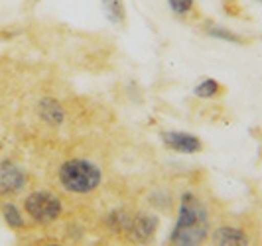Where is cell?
<instances>
[{"instance_id":"ba28073f","label":"cell","mask_w":262,"mask_h":246,"mask_svg":"<svg viewBox=\"0 0 262 246\" xmlns=\"http://www.w3.org/2000/svg\"><path fill=\"white\" fill-rule=\"evenodd\" d=\"M213 244L215 246H247L249 244V238H247V233L236 229V227H219L213 236H211Z\"/></svg>"},{"instance_id":"3957f363","label":"cell","mask_w":262,"mask_h":246,"mask_svg":"<svg viewBox=\"0 0 262 246\" xmlns=\"http://www.w3.org/2000/svg\"><path fill=\"white\" fill-rule=\"evenodd\" d=\"M24 213L36 225H50L57 220L63 213V203L57 197V193L48 189H36L24 197Z\"/></svg>"},{"instance_id":"7c38bea8","label":"cell","mask_w":262,"mask_h":246,"mask_svg":"<svg viewBox=\"0 0 262 246\" xmlns=\"http://www.w3.org/2000/svg\"><path fill=\"white\" fill-rule=\"evenodd\" d=\"M223 85L217 81V79L213 77H205L201 79L199 83L195 85V89H193V95H195L197 99H203V101H211V99H217V97H221L223 95Z\"/></svg>"},{"instance_id":"9c48e42d","label":"cell","mask_w":262,"mask_h":246,"mask_svg":"<svg viewBox=\"0 0 262 246\" xmlns=\"http://www.w3.org/2000/svg\"><path fill=\"white\" fill-rule=\"evenodd\" d=\"M205 34L209 36V38H215V39H221V41H227V43H235V46H243V43H247V39L243 38L241 34H236L235 30H231V28L227 26H221V24H215V22H205Z\"/></svg>"},{"instance_id":"52a82bcc","label":"cell","mask_w":262,"mask_h":246,"mask_svg":"<svg viewBox=\"0 0 262 246\" xmlns=\"http://www.w3.org/2000/svg\"><path fill=\"white\" fill-rule=\"evenodd\" d=\"M38 117L41 118L43 124H48L52 128H57L66 120V110H63L61 103L55 101L53 97H43L38 103Z\"/></svg>"},{"instance_id":"5b68a950","label":"cell","mask_w":262,"mask_h":246,"mask_svg":"<svg viewBox=\"0 0 262 246\" xmlns=\"http://www.w3.org/2000/svg\"><path fill=\"white\" fill-rule=\"evenodd\" d=\"M160 140L168 150L176 152V154L193 155L203 150V142L199 136L189 134V132H182V130H166L160 134Z\"/></svg>"},{"instance_id":"8992f818","label":"cell","mask_w":262,"mask_h":246,"mask_svg":"<svg viewBox=\"0 0 262 246\" xmlns=\"http://www.w3.org/2000/svg\"><path fill=\"white\" fill-rule=\"evenodd\" d=\"M156 229H158L156 217H152L148 213H136V215H130L124 234L130 240H134V242H146V240L152 238V234L156 233Z\"/></svg>"},{"instance_id":"4fadbf2b","label":"cell","mask_w":262,"mask_h":246,"mask_svg":"<svg viewBox=\"0 0 262 246\" xmlns=\"http://www.w3.org/2000/svg\"><path fill=\"white\" fill-rule=\"evenodd\" d=\"M166 2H168V8L171 10V14L180 16V18L189 16L195 8V0H166Z\"/></svg>"},{"instance_id":"30bf717a","label":"cell","mask_w":262,"mask_h":246,"mask_svg":"<svg viewBox=\"0 0 262 246\" xmlns=\"http://www.w3.org/2000/svg\"><path fill=\"white\" fill-rule=\"evenodd\" d=\"M0 213H2L4 222H6L10 229H14V231H20V229H24V227H26L24 213H22V209L18 207L14 201H2V205H0Z\"/></svg>"},{"instance_id":"6da1fadb","label":"cell","mask_w":262,"mask_h":246,"mask_svg":"<svg viewBox=\"0 0 262 246\" xmlns=\"http://www.w3.org/2000/svg\"><path fill=\"white\" fill-rule=\"evenodd\" d=\"M209 236V213L193 191L180 199L178 217L170 233V246H203Z\"/></svg>"},{"instance_id":"2e32d148","label":"cell","mask_w":262,"mask_h":246,"mask_svg":"<svg viewBox=\"0 0 262 246\" xmlns=\"http://www.w3.org/2000/svg\"><path fill=\"white\" fill-rule=\"evenodd\" d=\"M258 2H260V4H262V0H258Z\"/></svg>"},{"instance_id":"9a60e30c","label":"cell","mask_w":262,"mask_h":246,"mask_svg":"<svg viewBox=\"0 0 262 246\" xmlns=\"http://www.w3.org/2000/svg\"><path fill=\"white\" fill-rule=\"evenodd\" d=\"M32 2H39V0H32Z\"/></svg>"},{"instance_id":"5bb4252c","label":"cell","mask_w":262,"mask_h":246,"mask_svg":"<svg viewBox=\"0 0 262 246\" xmlns=\"http://www.w3.org/2000/svg\"><path fill=\"white\" fill-rule=\"evenodd\" d=\"M43 246H61V244H55V242H50V244H43Z\"/></svg>"},{"instance_id":"277c9868","label":"cell","mask_w":262,"mask_h":246,"mask_svg":"<svg viewBox=\"0 0 262 246\" xmlns=\"http://www.w3.org/2000/svg\"><path fill=\"white\" fill-rule=\"evenodd\" d=\"M28 185V173L14 160H0V195L12 197Z\"/></svg>"},{"instance_id":"7a4b0ae2","label":"cell","mask_w":262,"mask_h":246,"mask_svg":"<svg viewBox=\"0 0 262 246\" xmlns=\"http://www.w3.org/2000/svg\"><path fill=\"white\" fill-rule=\"evenodd\" d=\"M59 185L73 195H89L103 182L101 168L87 158H71L66 160L57 169Z\"/></svg>"},{"instance_id":"8fae6325","label":"cell","mask_w":262,"mask_h":246,"mask_svg":"<svg viewBox=\"0 0 262 246\" xmlns=\"http://www.w3.org/2000/svg\"><path fill=\"white\" fill-rule=\"evenodd\" d=\"M103 12H105L106 20L115 26H122L126 22V6L124 0H101Z\"/></svg>"}]
</instances>
